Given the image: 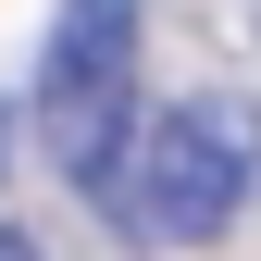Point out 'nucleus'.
Masks as SVG:
<instances>
[{"label":"nucleus","mask_w":261,"mask_h":261,"mask_svg":"<svg viewBox=\"0 0 261 261\" xmlns=\"http://www.w3.org/2000/svg\"><path fill=\"white\" fill-rule=\"evenodd\" d=\"M249 187H261V112L249 100H174L124 149V174L100 199H124V224L162 237V249H212L224 224L249 212Z\"/></svg>","instance_id":"1"},{"label":"nucleus","mask_w":261,"mask_h":261,"mask_svg":"<svg viewBox=\"0 0 261 261\" xmlns=\"http://www.w3.org/2000/svg\"><path fill=\"white\" fill-rule=\"evenodd\" d=\"M124 124H137V0H62L38 50V137L75 187L124 174Z\"/></svg>","instance_id":"2"},{"label":"nucleus","mask_w":261,"mask_h":261,"mask_svg":"<svg viewBox=\"0 0 261 261\" xmlns=\"http://www.w3.org/2000/svg\"><path fill=\"white\" fill-rule=\"evenodd\" d=\"M0 261H38V237H0Z\"/></svg>","instance_id":"3"}]
</instances>
